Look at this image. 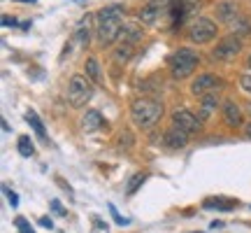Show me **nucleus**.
Returning a JSON list of instances; mask_svg holds the SVG:
<instances>
[{
    "mask_svg": "<svg viewBox=\"0 0 251 233\" xmlns=\"http://www.w3.org/2000/svg\"><path fill=\"white\" fill-rule=\"evenodd\" d=\"M98 24H96V33L98 40L107 47L112 42H117L121 30H124V7L121 5H109V7L98 12Z\"/></svg>",
    "mask_w": 251,
    "mask_h": 233,
    "instance_id": "obj_1",
    "label": "nucleus"
},
{
    "mask_svg": "<svg viewBox=\"0 0 251 233\" xmlns=\"http://www.w3.org/2000/svg\"><path fill=\"white\" fill-rule=\"evenodd\" d=\"M130 116L140 128H151L163 116V103L156 98H135L130 103Z\"/></svg>",
    "mask_w": 251,
    "mask_h": 233,
    "instance_id": "obj_2",
    "label": "nucleus"
},
{
    "mask_svg": "<svg viewBox=\"0 0 251 233\" xmlns=\"http://www.w3.org/2000/svg\"><path fill=\"white\" fill-rule=\"evenodd\" d=\"M198 63H200V58H198V54L193 52V49H188V47L177 49L170 58L172 77H175V80H184V77H188V75H193V70L198 68Z\"/></svg>",
    "mask_w": 251,
    "mask_h": 233,
    "instance_id": "obj_3",
    "label": "nucleus"
},
{
    "mask_svg": "<svg viewBox=\"0 0 251 233\" xmlns=\"http://www.w3.org/2000/svg\"><path fill=\"white\" fill-rule=\"evenodd\" d=\"M91 98H93V84H91V80L84 77V75H72L70 84H68V103L72 108L79 110Z\"/></svg>",
    "mask_w": 251,
    "mask_h": 233,
    "instance_id": "obj_4",
    "label": "nucleus"
},
{
    "mask_svg": "<svg viewBox=\"0 0 251 233\" xmlns=\"http://www.w3.org/2000/svg\"><path fill=\"white\" fill-rule=\"evenodd\" d=\"M172 12V0H149L142 9H140V21L147 26H156L161 24L163 17H168Z\"/></svg>",
    "mask_w": 251,
    "mask_h": 233,
    "instance_id": "obj_5",
    "label": "nucleus"
},
{
    "mask_svg": "<svg viewBox=\"0 0 251 233\" xmlns=\"http://www.w3.org/2000/svg\"><path fill=\"white\" fill-rule=\"evenodd\" d=\"M188 37H191V42H198V45L209 42L212 37H216V24L212 19H205V17L193 19L191 28H188Z\"/></svg>",
    "mask_w": 251,
    "mask_h": 233,
    "instance_id": "obj_6",
    "label": "nucleus"
},
{
    "mask_svg": "<svg viewBox=\"0 0 251 233\" xmlns=\"http://www.w3.org/2000/svg\"><path fill=\"white\" fill-rule=\"evenodd\" d=\"M172 126L191 135V133H198V131H200L202 121H200V116L193 115L191 110L181 108V110H175V112H172Z\"/></svg>",
    "mask_w": 251,
    "mask_h": 233,
    "instance_id": "obj_7",
    "label": "nucleus"
},
{
    "mask_svg": "<svg viewBox=\"0 0 251 233\" xmlns=\"http://www.w3.org/2000/svg\"><path fill=\"white\" fill-rule=\"evenodd\" d=\"M240 49H242L240 37H237V35H228V37H224V40L216 45V49L212 52V58H216V61H233Z\"/></svg>",
    "mask_w": 251,
    "mask_h": 233,
    "instance_id": "obj_8",
    "label": "nucleus"
},
{
    "mask_svg": "<svg viewBox=\"0 0 251 233\" xmlns=\"http://www.w3.org/2000/svg\"><path fill=\"white\" fill-rule=\"evenodd\" d=\"M224 87V82H221V77H216V75H212V72H205V75H200L198 80H193V84H191V91H193V96H207V93H214V91H219Z\"/></svg>",
    "mask_w": 251,
    "mask_h": 233,
    "instance_id": "obj_9",
    "label": "nucleus"
},
{
    "mask_svg": "<svg viewBox=\"0 0 251 233\" xmlns=\"http://www.w3.org/2000/svg\"><path fill=\"white\" fill-rule=\"evenodd\" d=\"M216 17L221 19L224 24L233 26L235 21L240 19V7H237L235 2H230V0H226V2H221V5L216 7Z\"/></svg>",
    "mask_w": 251,
    "mask_h": 233,
    "instance_id": "obj_10",
    "label": "nucleus"
},
{
    "mask_svg": "<svg viewBox=\"0 0 251 233\" xmlns=\"http://www.w3.org/2000/svg\"><path fill=\"white\" fill-rule=\"evenodd\" d=\"M198 9H200L198 0H177V5H172V17H175V21H179V19L196 14Z\"/></svg>",
    "mask_w": 251,
    "mask_h": 233,
    "instance_id": "obj_11",
    "label": "nucleus"
},
{
    "mask_svg": "<svg viewBox=\"0 0 251 233\" xmlns=\"http://www.w3.org/2000/svg\"><path fill=\"white\" fill-rule=\"evenodd\" d=\"M163 143L168 145L170 149H179V147H184V145L188 143V133H184V131H179V128H175V126H172L170 131H165Z\"/></svg>",
    "mask_w": 251,
    "mask_h": 233,
    "instance_id": "obj_12",
    "label": "nucleus"
},
{
    "mask_svg": "<svg viewBox=\"0 0 251 233\" xmlns=\"http://www.w3.org/2000/svg\"><path fill=\"white\" fill-rule=\"evenodd\" d=\"M224 119L228 126H233V128H237V126L242 124V112H240V108L235 105L233 100H226L224 103Z\"/></svg>",
    "mask_w": 251,
    "mask_h": 233,
    "instance_id": "obj_13",
    "label": "nucleus"
},
{
    "mask_svg": "<svg viewBox=\"0 0 251 233\" xmlns=\"http://www.w3.org/2000/svg\"><path fill=\"white\" fill-rule=\"evenodd\" d=\"M216 105H219V96L216 93H207V96H202L200 98V121H207L209 119V115L216 110Z\"/></svg>",
    "mask_w": 251,
    "mask_h": 233,
    "instance_id": "obj_14",
    "label": "nucleus"
},
{
    "mask_svg": "<svg viewBox=\"0 0 251 233\" xmlns=\"http://www.w3.org/2000/svg\"><path fill=\"white\" fill-rule=\"evenodd\" d=\"M100 126H102V116H100L98 110H86V115L81 119V128L86 133H93V131H98Z\"/></svg>",
    "mask_w": 251,
    "mask_h": 233,
    "instance_id": "obj_15",
    "label": "nucleus"
},
{
    "mask_svg": "<svg viewBox=\"0 0 251 233\" xmlns=\"http://www.w3.org/2000/svg\"><path fill=\"white\" fill-rule=\"evenodd\" d=\"M121 42H128V45H135L140 37H142V28L137 24H124V30H121Z\"/></svg>",
    "mask_w": 251,
    "mask_h": 233,
    "instance_id": "obj_16",
    "label": "nucleus"
},
{
    "mask_svg": "<svg viewBox=\"0 0 251 233\" xmlns=\"http://www.w3.org/2000/svg\"><path fill=\"white\" fill-rule=\"evenodd\" d=\"M84 70H86V77H89L93 84H102V72H100L98 58H86V63H84Z\"/></svg>",
    "mask_w": 251,
    "mask_h": 233,
    "instance_id": "obj_17",
    "label": "nucleus"
},
{
    "mask_svg": "<svg viewBox=\"0 0 251 233\" xmlns=\"http://www.w3.org/2000/svg\"><path fill=\"white\" fill-rule=\"evenodd\" d=\"M89 28H91V14H86V17L79 21V28H77V35H75V40L79 42L81 47H86L89 45V37H91V33H89Z\"/></svg>",
    "mask_w": 251,
    "mask_h": 233,
    "instance_id": "obj_18",
    "label": "nucleus"
},
{
    "mask_svg": "<svg viewBox=\"0 0 251 233\" xmlns=\"http://www.w3.org/2000/svg\"><path fill=\"white\" fill-rule=\"evenodd\" d=\"M26 121L30 124V128L35 131V135L40 138V140H47V131H45V124L40 121V116L35 115V112H28L26 115Z\"/></svg>",
    "mask_w": 251,
    "mask_h": 233,
    "instance_id": "obj_19",
    "label": "nucleus"
},
{
    "mask_svg": "<svg viewBox=\"0 0 251 233\" xmlns=\"http://www.w3.org/2000/svg\"><path fill=\"white\" fill-rule=\"evenodd\" d=\"M17 149L21 156H33V152H35V147H33V143H30V138L28 135H19V140H17Z\"/></svg>",
    "mask_w": 251,
    "mask_h": 233,
    "instance_id": "obj_20",
    "label": "nucleus"
},
{
    "mask_svg": "<svg viewBox=\"0 0 251 233\" xmlns=\"http://www.w3.org/2000/svg\"><path fill=\"white\" fill-rule=\"evenodd\" d=\"M130 56H133V45L121 42V47H117V52H114V61L117 63H128L130 61Z\"/></svg>",
    "mask_w": 251,
    "mask_h": 233,
    "instance_id": "obj_21",
    "label": "nucleus"
},
{
    "mask_svg": "<svg viewBox=\"0 0 251 233\" xmlns=\"http://www.w3.org/2000/svg\"><path fill=\"white\" fill-rule=\"evenodd\" d=\"M144 179H147V173H135L133 177L128 179V187H126V191H128V194L133 196L135 191H137V189L144 184Z\"/></svg>",
    "mask_w": 251,
    "mask_h": 233,
    "instance_id": "obj_22",
    "label": "nucleus"
},
{
    "mask_svg": "<svg viewBox=\"0 0 251 233\" xmlns=\"http://www.w3.org/2000/svg\"><path fill=\"white\" fill-rule=\"evenodd\" d=\"M233 205H237V203H233V201H224V198H207L205 201V207H219V210H230Z\"/></svg>",
    "mask_w": 251,
    "mask_h": 233,
    "instance_id": "obj_23",
    "label": "nucleus"
},
{
    "mask_svg": "<svg viewBox=\"0 0 251 233\" xmlns=\"http://www.w3.org/2000/svg\"><path fill=\"white\" fill-rule=\"evenodd\" d=\"M240 87H242L247 93H251V72H244V75H240Z\"/></svg>",
    "mask_w": 251,
    "mask_h": 233,
    "instance_id": "obj_24",
    "label": "nucleus"
},
{
    "mask_svg": "<svg viewBox=\"0 0 251 233\" xmlns=\"http://www.w3.org/2000/svg\"><path fill=\"white\" fill-rule=\"evenodd\" d=\"M17 226H19V231H21V233H35L33 229H30V224H28L26 219H24V217H19V219H17Z\"/></svg>",
    "mask_w": 251,
    "mask_h": 233,
    "instance_id": "obj_25",
    "label": "nucleus"
},
{
    "mask_svg": "<svg viewBox=\"0 0 251 233\" xmlns=\"http://www.w3.org/2000/svg\"><path fill=\"white\" fill-rule=\"evenodd\" d=\"M5 194H7V198H9V203H12V207H17L19 205V198H17V194L12 191L9 187H5Z\"/></svg>",
    "mask_w": 251,
    "mask_h": 233,
    "instance_id": "obj_26",
    "label": "nucleus"
},
{
    "mask_svg": "<svg viewBox=\"0 0 251 233\" xmlns=\"http://www.w3.org/2000/svg\"><path fill=\"white\" fill-rule=\"evenodd\" d=\"M130 143H133V138H130V131H124V133H121V138H119V145H126V147H128Z\"/></svg>",
    "mask_w": 251,
    "mask_h": 233,
    "instance_id": "obj_27",
    "label": "nucleus"
},
{
    "mask_svg": "<svg viewBox=\"0 0 251 233\" xmlns=\"http://www.w3.org/2000/svg\"><path fill=\"white\" fill-rule=\"evenodd\" d=\"M93 224H96V231L93 233H107V224H102L100 219H93Z\"/></svg>",
    "mask_w": 251,
    "mask_h": 233,
    "instance_id": "obj_28",
    "label": "nucleus"
},
{
    "mask_svg": "<svg viewBox=\"0 0 251 233\" xmlns=\"http://www.w3.org/2000/svg\"><path fill=\"white\" fill-rule=\"evenodd\" d=\"M51 207H54L56 215H65V210H63V205H61V201H51Z\"/></svg>",
    "mask_w": 251,
    "mask_h": 233,
    "instance_id": "obj_29",
    "label": "nucleus"
},
{
    "mask_svg": "<svg viewBox=\"0 0 251 233\" xmlns=\"http://www.w3.org/2000/svg\"><path fill=\"white\" fill-rule=\"evenodd\" d=\"M109 212L114 215V219H117L119 224H126V219H124V217H121V215H119V212H117V207H114V205H109Z\"/></svg>",
    "mask_w": 251,
    "mask_h": 233,
    "instance_id": "obj_30",
    "label": "nucleus"
},
{
    "mask_svg": "<svg viewBox=\"0 0 251 233\" xmlns=\"http://www.w3.org/2000/svg\"><path fill=\"white\" fill-rule=\"evenodd\" d=\"M2 24H5V26H17V19H12L5 14V17H2Z\"/></svg>",
    "mask_w": 251,
    "mask_h": 233,
    "instance_id": "obj_31",
    "label": "nucleus"
},
{
    "mask_svg": "<svg viewBox=\"0 0 251 233\" xmlns=\"http://www.w3.org/2000/svg\"><path fill=\"white\" fill-rule=\"evenodd\" d=\"M40 224H42V226H49V229L54 226V224H51V219H49V217H42V219H40Z\"/></svg>",
    "mask_w": 251,
    "mask_h": 233,
    "instance_id": "obj_32",
    "label": "nucleus"
},
{
    "mask_svg": "<svg viewBox=\"0 0 251 233\" xmlns=\"http://www.w3.org/2000/svg\"><path fill=\"white\" fill-rule=\"evenodd\" d=\"M247 135H249V138H251V124L247 126Z\"/></svg>",
    "mask_w": 251,
    "mask_h": 233,
    "instance_id": "obj_33",
    "label": "nucleus"
},
{
    "mask_svg": "<svg viewBox=\"0 0 251 233\" xmlns=\"http://www.w3.org/2000/svg\"><path fill=\"white\" fill-rule=\"evenodd\" d=\"M249 68H251V54H249Z\"/></svg>",
    "mask_w": 251,
    "mask_h": 233,
    "instance_id": "obj_34",
    "label": "nucleus"
},
{
    "mask_svg": "<svg viewBox=\"0 0 251 233\" xmlns=\"http://www.w3.org/2000/svg\"><path fill=\"white\" fill-rule=\"evenodd\" d=\"M249 115H251V103H249Z\"/></svg>",
    "mask_w": 251,
    "mask_h": 233,
    "instance_id": "obj_35",
    "label": "nucleus"
},
{
    "mask_svg": "<svg viewBox=\"0 0 251 233\" xmlns=\"http://www.w3.org/2000/svg\"><path fill=\"white\" fill-rule=\"evenodd\" d=\"M26 2H35V0H26Z\"/></svg>",
    "mask_w": 251,
    "mask_h": 233,
    "instance_id": "obj_36",
    "label": "nucleus"
}]
</instances>
